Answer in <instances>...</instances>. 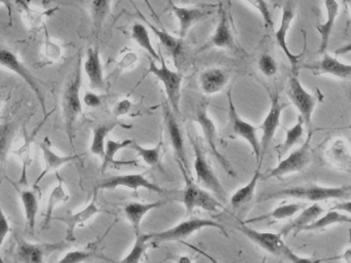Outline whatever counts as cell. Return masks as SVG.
<instances>
[{"mask_svg":"<svg viewBox=\"0 0 351 263\" xmlns=\"http://www.w3.org/2000/svg\"><path fill=\"white\" fill-rule=\"evenodd\" d=\"M228 97V115L230 127L232 132L237 136L247 141L251 146L252 151L255 155L256 161L259 165H261V146H260V140L258 139V127L247 123L245 119H241V115L237 113L234 104H233L231 91L227 93Z\"/></svg>","mask_w":351,"mask_h":263,"instance_id":"cell-12","label":"cell"},{"mask_svg":"<svg viewBox=\"0 0 351 263\" xmlns=\"http://www.w3.org/2000/svg\"><path fill=\"white\" fill-rule=\"evenodd\" d=\"M138 62V56L137 54L134 53V52H127L125 55L121 58V61L119 62L117 66H119L121 69H130V68H133L134 66L137 64Z\"/></svg>","mask_w":351,"mask_h":263,"instance_id":"cell-51","label":"cell"},{"mask_svg":"<svg viewBox=\"0 0 351 263\" xmlns=\"http://www.w3.org/2000/svg\"><path fill=\"white\" fill-rule=\"evenodd\" d=\"M217 229L220 231L223 235L228 237L226 233V229L210 219H199L192 218L189 220L182 221L179 225L171 227V229H166V231H160V233H149L150 241H154V243H167V242H180L188 239L190 236L195 233L196 231H202L204 229Z\"/></svg>","mask_w":351,"mask_h":263,"instance_id":"cell-8","label":"cell"},{"mask_svg":"<svg viewBox=\"0 0 351 263\" xmlns=\"http://www.w3.org/2000/svg\"><path fill=\"white\" fill-rule=\"evenodd\" d=\"M10 233V222H8V217L5 216L1 206H0V249H1L2 245H3L4 240L6 239ZM0 262H3V260H1V256H0Z\"/></svg>","mask_w":351,"mask_h":263,"instance_id":"cell-49","label":"cell"},{"mask_svg":"<svg viewBox=\"0 0 351 263\" xmlns=\"http://www.w3.org/2000/svg\"><path fill=\"white\" fill-rule=\"evenodd\" d=\"M282 198H298V200H306L315 203L327 200H350L351 186L324 187L315 184L295 186V187L285 188L278 192L264 194L260 198V202L268 200H282Z\"/></svg>","mask_w":351,"mask_h":263,"instance_id":"cell-1","label":"cell"},{"mask_svg":"<svg viewBox=\"0 0 351 263\" xmlns=\"http://www.w3.org/2000/svg\"><path fill=\"white\" fill-rule=\"evenodd\" d=\"M166 202L160 201V202L154 203H139L132 202L125 207V215L129 222L133 227L134 233L139 235L141 233V225L144 217L154 209L160 208L164 206Z\"/></svg>","mask_w":351,"mask_h":263,"instance_id":"cell-28","label":"cell"},{"mask_svg":"<svg viewBox=\"0 0 351 263\" xmlns=\"http://www.w3.org/2000/svg\"><path fill=\"white\" fill-rule=\"evenodd\" d=\"M179 163L180 170L183 175L185 186L183 190V204L187 216L191 215L195 209H202L210 213H218L224 206L212 192L196 183L190 176V172Z\"/></svg>","mask_w":351,"mask_h":263,"instance_id":"cell-3","label":"cell"},{"mask_svg":"<svg viewBox=\"0 0 351 263\" xmlns=\"http://www.w3.org/2000/svg\"><path fill=\"white\" fill-rule=\"evenodd\" d=\"M6 179L12 184V186H14L16 192H18L19 196H20L21 203H22L23 210H24L27 229L30 231L31 235H34L37 213H38L39 209V196H41L39 188H34V190H21L10 178H6Z\"/></svg>","mask_w":351,"mask_h":263,"instance_id":"cell-26","label":"cell"},{"mask_svg":"<svg viewBox=\"0 0 351 263\" xmlns=\"http://www.w3.org/2000/svg\"><path fill=\"white\" fill-rule=\"evenodd\" d=\"M165 126H166L167 138L170 141L171 146L174 150L178 163L184 165L189 171L187 155H186L185 145H184L183 133L177 121V115L172 108L164 105ZM190 172V171H189Z\"/></svg>","mask_w":351,"mask_h":263,"instance_id":"cell-18","label":"cell"},{"mask_svg":"<svg viewBox=\"0 0 351 263\" xmlns=\"http://www.w3.org/2000/svg\"><path fill=\"white\" fill-rule=\"evenodd\" d=\"M135 243L133 247L130 250L129 253L121 260L123 263H139L142 262V258L145 256L146 251L149 247L150 237L149 233H140L136 235Z\"/></svg>","mask_w":351,"mask_h":263,"instance_id":"cell-38","label":"cell"},{"mask_svg":"<svg viewBox=\"0 0 351 263\" xmlns=\"http://www.w3.org/2000/svg\"><path fill=\"white\" fill-rule=\"evenodd\" d=\"M134 141L127 139V140L115 141L113 139H107L106 147H105V155L102 159V165H101V171L102 173L106 172L111 165H132L136 163V161H117L115 159V155L117 152L123 150V149L128 148L133 144Z\"/></svg>","mask_w":351,"mask_h":263,"instance_id":"cell-32","label":"cell"},{"mask_svg":"<svg viewBox=\"0 0 351 263\" xmlns=\"http://www.w3.org/2000/svg\"><path fill=\"white\" fill-rule=\"evenodd\" d=\"M307 205L304 203H294V204L282 205V206L278 207V208L272 210L271 212L267 213V214L262 215L260 217H256V218L250 219L247 222H258V221L264 220H285V219L291 218L294 216L297 213L300 212L302 209H304Z\"/></svg>","mask_w":351,"mask_h":263,"instance_id":"cell-35","label":"cell"},{"mask_svg":"<svg viewBox=\"0 0 351 263\" xmlns=\"http://www.w3.org/2000/svg\"><path fill=\"white\" fill-rule=\"evenodd\" d=\"M16 242V260L24 263H40L45 258L51 255L53 252L59 251L65 247L64 242L61 243H29L25 241L18 233H14Z\"/></svg>","mask_w":351,"mask_h":263,"instance_id":"cell-13","label":"cell"},{"mask_svg":"<svg viewBox=\"0 0 351 263\" xmlns=\"http://www.w3.org/2000/svg\"><path fill=\"white\" fill-rule=\"evenodd\" d=\"M261 178V165H259V168L256 170L255 174H254L252 179L250 180L249 183L245 184L243 187L239 188V190L231 196L230 200H229L230 201L231 206L237 209L249 204V203L253 200L254 196H255L258 182L260 181Z\"/></svg>","mask_w":351,"mask_h":263,"instance_id":"cell-33","label":"cell"},{"mask_svg":"<svg viewBox=\"0 0 351 263\" xmlns=\"http://www.w3.org/2000/svg\"><path fill=\"white\" fill-rule=\"evenodd\" d=\"M160 55V65L156 64V61L152 58H149V70L150 73L154 74L165 88L167 98H168L169 105L176 115H180V103L182 99V82H183V76L180 72L174 71L167 66L162 51H158Z\"/></svg>","mask_w":351,"mask_h":263,"instance_id":"cell-6","label":"cell"},{"mask_svg":"<svg viewBox=\"0 0 351 263\" xmlns=\"http://www.w3.org/2000/svg\"><path fill=\"white\" fill-rule=\"evenodd\" d=\"M295 14H296V12H295L294 6L291 3L286 4V5L282 8L280 26H278L276 33H274L276 43H278V47L282 49V51L284 52L286 57L288 58L289 62H290L293 71L294 72L295 70L297 69V67H298L299 59H300L301 56H302V54H300V55H295V54H293L291 49H289L288 41H287V36H288L291 25H292L293 21H294Z\"/></svg>","mask_w":351,"mask_h":263,"instance_id":"cell-21","label":"cell"},{"mask_svg":"<svg viewBox=\"0 0 351 263\" xmlns=\"http://www.w3.org/2000/svg\"><path fill=\"white\" fill-rule=\"evenodd\" d=\"M119 187L128 188V190H134V192H138L142 188V190H146L148 192L160 194V196L170 194V192H167L164 188L160 187V186L147 179L144 174L140 173L111 176V177L103 180L97 188L102 190H114Z\"/></svg>","mask_w":351,"mask_h":263,"instance_id":"cell-11","label":"cell"},{"mask_svg":"<svg viewBox=\"0 0 351 263\" xmlns=\"http://www.w3.org/2000/svg\"><path fill=\"white\" fill-rule=\"evenodd\" d=\"M45 33H47L45 41V59L49 60V62L58 61L62 56V47L58 43L51 41L49 35H47V28H45Z\"/></svg>","mask_w":351,"mask_h":263,"instance_id":"cell-47","label":"cell"},{"mask_svg":"<svg viewBox=\"0 0 351 263\" xmlns=\"http://www.w3.org/2000/svg\"><path fill=\"white\" fill-rule=\"evenodd\" d=\"M14 128L10 124L3 123L0 125V163L5 161L8 153L12 145Z\"/></svg>","mask_w":351,"mask_h":263,"instance_id":"cell-43","label":"cell"},{"mask_svg":"<svg viewBox=\"0 0 351 263\" xmlns=\"http://www.w3.org/2000/svg\"><path fill=\"white\" fill-rule=\"evenodd\" d=\"M326 10H327V19L323 24L317 25V30L321 35V45H319V53L324 54L327 51L329 45L330 37L332 31L335 26L336 19L339 14L340 6L337 0H324Z\"/></svg>","mask_w":351,"mask_h":263,"instance_id":"cell-30","label":"cell"},{"mask_svg":"<svg viewBox=\"0 0 351 263\" xmlns=\"http://www.w3.org/2000/svg\"><path fill=\"white\" fill-rule=\"evenodd\" d=\"M271 103H270L269 111L266 115L261 125L258 127L260 131H262L261 140H260V146H261V163L268 151L272 140L276 136V130L280 126V119L284 109L288 105L285 103H280V97L278 94L271 95Z\"/></svg>","mask_w":351,"mask_h":263,"instance_id":"cell-15","label":"cell"},{"mask_svg":"<svg viewBox=\"0 0 351 263\" xmlns=\"http://www.w3.org/2000/svg\"><path fill=\"white\" fill-rule=\"evenodd\" d=\"M117 124V122H114V123L99 125L93 131V139L92 143H90V150L92 155L100 157L101 161L104 157L107 136L114 129Z\"/></svg>","mask_w":351,"mask_h":263,"instance_id":"cell-36","label":"cell"},{"mask_svg":"<svg viewBox=\"0 0 351 263\" xmlns=\"http://www.w3.org/2000/svg\"><path fill=\"white\" fill-rule=\"evenodd\" d=\"M332 210L341 211L351 215V201H344L342 203H337L332 207Z\"/></svg>","mask_w":351,"mask_h":263,"instance_id":"cell-52","label":"cell"},{"mask_svg":"<svg viewBox=\"0 0 351 263\" xmlns=\"http://www.w3.org/2000/svg\"><path fill=\"white\" fill-rule=\"evenodd\" d=\"M187 1H188V0H187Z\"/></svg>","mask_w":351,"mask_h":263,"instance_id":"cell-60","label":"cell"},{"mask_svg":"<svg viewBox=\"0 0 351 263\" xmlns=\"http://www.w3.org/2000/svg\"><path fill=\"white\" fill-rule=\"evenodd\" d=\"M84 70L88 78L90 90L94 92H101L104 90V70L101 61L100 49L98 47H88Z\"/></svg>","mask_w":351,"mask_h":263,"instance_id":"cell-24","label":"cell"},{"mask_svg":"<svg viewBox=\"0 0 351 263\" xmlns=\"http://www.w3.org/2000/svg\"><path fill=\"white\" fill-rule=\"evenodd\" d=\"M57 177V185L53 188L51 194H49V198H47V210L45 213V222H43V229H49L51 221L53 220V213L55 211L56 207L62 203H66L69 201V194L66 192L65 187H64L63 178L60 176L59 173H56Z\"/></svg>","mask_w":351,"mask_h":263,"instance_id":"cell-31","label":"cell"},{"mask_svg":"<svg viewBox=\"0 0 351 263\" xmlns=\"http://www.w3.org/2000/svg\"><path fill=\"white\" fill-rule=\"evenodd\" d=\"M286 92L292 104L300 113V117L304 121L305 126L311 129L313 126V111H315V105L319 99L303 88L300 80L295 73L289 80Z\"/></svg>","mask_w":351,"mask_h":263,"instance_id":"cell-10","label":"cell"},{"mask_svg":"<svg viewBox=\"0 0 351 263\" xmlns=\"http://www.w3.org/2000/svg\"><path fill=\"white\" fill-rule=\"evenodd\" d=\"M95 255V250H74L66 253L60 262L76 263L86 262Z\"/></svg>","mask_w":351,"mask_h":263,"instance_id":"cell-46","label":"cell"},{"mask_svg":"<svg viewBox=\"0 0 351 263\" xmlns=\"http://www.w3.org/2000/svg\"><path fill=\"white\" fill-rule=\"evenodd\" d=\"M0 4L5 6L6 10H8V18H10V24L12 23V0H0Z\"/></svg>","mask_w":351,"mask_h":263,"instance_id":"cell-54","label":"cell"},{"mask_svg":"<svg viewBox=\"0 0 351 263\" xmlns=\"http://www.w3.org/2000/svg\"><path fill=\"white\" fill-rule=\"evenodd\" d=\"M229 76L221 68H208L200 73L199 87L206 95H214L221 92L226 87Z\"/></svg>","mask_w":351,"mask_h":263,"instance_id":"cell-27","label":"cell"},{"mask_svg":"<svg viewBox=\"0 0 351 263\" xmlns=\"http://www.w3.org/2000/svg\"><path fill=\"white\" fill-rule=\"evenodd\" d=\"M188 136H189L190 144H191L194 152L193 169L194 173H195L196 183L212 192L221 202H226V192L219 180L218 176L215 173L210 159L206 157L204 147L197 140L192 138L191 135L189 134Z\"/></svg>","mask_w":351,"mask_h":263,"instance_id":"cell-4","label":"cell"},{"mask_svg":"<svg viewBox=\"0 0 351 263\" xmlns=\"http://www.w3.org/2000/svg\"><path fill=\"white\" fill-rule=\"evenodd\" d=\"M39 147H40L41 152H43V161H45V169L43 170V172H41L40 175L37 177V179L35 180L34 184H33V187L34 188H39V183L45 179V176L49 175L51 172L57 171L62 165H66V163H70V161H75V159H77L78 157H80V155H58V153L55 152L53 148H51V142L49 137H45V138L41 141Z\"/></svg>","mask_w":351,"mask_h":263,"instance_id":"cell-22","label":"cell"},{"mask_svg":"<svg viewBox=\"0 0 351 263\" xmlns=\"http://www.w3.org/2000/svg\"><path fill=\"white\" fill-rule=\"evenodd\" d=\"M169 2L173 1V0H168Z\"/></svg>","mask_w":351,"mask_h":263,"instance_id":"cell-57","label":"cell"},{"mask_svg":"<svg viewBox=\"0 0 351 263\" xmlns=\"http://www.w3.org/2000/svg\"><path fill=\"white\" fill-rule=\"evenodd\" d=\"M53 113V111H49L47 115L43 117V121L32 130V132L29 133L27 131L26 128H24V139H23V144L19 147L16 150H12L16 157H19L21 161V175L19 178L18 184L20 185H26L28 184V176H27V172H28L29 167H30L31 163H32V159H31V151H32L33 143H34L35 138H36L37 134L43 128V124L47 122L49 119V115Z\"/></svg>","mask_w":351,"mask_h":263,"instance_id":"cell-19","label":"cell"},{"mask_svg":"<svg viewBox=\"0 0 351 263\" xmlns=\"http://www.w3.org/2000/svg\"><path fill=\"white\" fill-rule=\"evenodd\" d=\"M0 105H1V103H0Z\"/></svg>","mask_w":351,"mask_h":263,"instance_id":"cell-58","label":"cell"},{"mask_svg":"<svg viewBox=\"0 0 351 263\" xmlns=\"http://www.w3.org/2000/svg\"><path fill=\"white\" fill-rule=\"evenodd\" d=\"M237 229L247 238L250 241L259 246L261 249L276 258H282V260H289L294 263L311 262L313 260L307 258H300L295 254L289 246L285 243L284 237L280 233H263L258 231L256 229H251L247 225L241 223L237 227Z\"/></svg>","mask_w":351,"mask_h":263,"instance_id":"cell-5","label":"cell"},{"mask_svg":"<svg viewBox=\"0 0 351 263\" xmlns=\"http://www.w3.org/2000/svg\"><path fill=\"white\" fill-rule=\"evenodd\" d=\"M132 108H133V102L129 98L121 99L113 106V117L117 119L125 117L131 113Z\"/></svg>","mask_w":351,"mask_h":263,"instance_id":"cell-48","label":"cell"},{"mask_svg":"<svg viewBox=\"0 0 351 263\" xmlns=\"http://www.w3.org/2000/svg\"><path fill=\"white\" fill-rule=\"evenodd\" d=\"M82 88V59L78 60L77 65L71 78L66 84L62 95V115L66 133L71 147H74V129L78 117L82 115V101L80 99Z\"/></svg>","mask_w":351,"mask_h":263,"instance_id":"cell-2","label":"cell"},{"mask_svg":"<svg viewBox=\"0 0 351 263\" xmlns=\"http://www.w3.org/2000/svg\"><path fill=\"white\" fill-rule=\"evenodd\" d=\"M174 260L179 263H190L193 262V258L188 255H178Z\"/></svg>","mask_w":351,"mask_h":263,"instance_id":"cell-56","label":"cell"},{"mask_svg":"<svg viewBox=\"0 0 351 263\" xmlns=\"http://www.w3.org/2000/svg\"><path fill=\"white\" fill-rule=\"evenodd\" d=\"M134 6H135L140 18L152 29V32L154 33L156 38L160 41V45L168 52L170 57L174 60L175 66H178L184 53L183 38H181V37H176L174 35L171 34L170 32L166 30L165 27L158 28V27L154 26V25L152 24V23L145 18V16L140 12L139 8H137L135 4H134Z\"/></svg>","mask_w":351,"mask_h":263,"instance_id":"cell-23","label":"cell"},{"mask_svg":"<svg viewBox=\"0 0 351 263\" xmlns=\"http://www.w3.org/2000/svg\"><path fill=\"white\" fill-rule=\"evenodd\" d=\"M351 53V43H348V45H343V47H339V49H336L334 52L336 56H343L348 55V54Z\"/></svg>","mask_w":351,"mask_h":263,"instance_id":"cell-53","label":"cell"},{"mask_svg":"<svg viewBox=\"0 0 351 263\" xmlns=\"http://www.w3.org/2000/svg\"><path fill=\"white\" fill-rule=\"evenodd\" d=\"M258 68L266 78H272L278 73V63L269 54H263L258 61Z\"/></svg>","mask_w":351,"mask_h":263,"instance_id":"cell-44","label":"cell"},{"mask_svg":"<svg viewBox=\"0 0 351 263\" xmlns=\"http://www.w3.org/2000/svg\"><path fill=\"white\" fill-rule=\"evenodd\" d=\"M304 69L311 70L315 76H332L338 78H351V65L342 63L337 58L325 54L321 61L303 66Z\"/></svg>","mask_w":351,"mask_h":263,"instance_id":"cell-25","label":"cell"},{"mask_svg":"<svg viewBox=\"0 0 351 263\" xmlns=\"http://www.w3.org/2000/svg\"><path fill=\"white\" fill-rule=\"evenodd\" d=\"M247 2L252 8H255L263 19L266 27H274V23L272 20L271 12H270L269 5L266 0H243Z\"/></svg>","mask_w":351,"mask_h":263,"instance_id":"cell-45","label":"cell"},{"mask_svg":"<svg viewBox=\"0 0 351 263\" xmlns=\"http://www.w3.org/2000/svg\"><path fill=\"white\" fill-rule=\"evenodd\" d=\"M325 213V210L319 206V204L311 205L309 207H305L300 211V214L296 218L291 220L284 229L280 231V235L286 238L290 235L292 231H301L306 227L307 225H311L313 221L317 220L319 217Z\"/></svg>","mask_w":351,"mask_h":263,"instance_id":"cell-29","label":"cell"},{"mask_svg":"<svg viewBox=\"0 0 351 263\" xmlns=\"http://www.w3.org/2000/svg\"><path fill=\"white\" fill-rule=\"evenodd\" d=\"M19 2H20L21 8L25 12V16H26L27 20H28L29 26H30L32 30L39 29L41 25H45V21L43 20L53 14L56 10V8H53V10L40 12V10H35V8H31L30 5L24 0H20Z\"/></svg>","mask_w":351,"mask_h":263,"instance_id":"cell-42","label":"cell"},{"mask_svg":"<svg viewBox=\"0 0 351 263\" xmlns=\"http://www.w3.org/2000/svg\"><path fill=\"white\" fill-rule=\"evenodd\" d=\"M82 103L88 108L95 109L102 105V100H101V97L96 94L94 91H88V92L84 93V97H82Z\"/></svg>","mask_w":351,"mask_h":263,"instance_id":"cell-50","label":"cell"},{"mask_svg":"<svg viewBox=\"0 0 351 263\" xmlns=\"http://www.w3.org/2000/svg\"><path fill=\"white\" fill-rule=\"evenodd\" d=\"M132 38L135 43L149 55L150 58L160 62V55L156 47L152 45V37H150L149 31L145 24L142 23H136L132 27Z\"/></svg>","mask_w":351,"mask_h":263,"instance_id":"cell-34","label":"cell"},{"mask_svg":"<svg viewBox=\"0 0 351 263\" xmlns=\"http://www.w3.org/2000/svg\"><path fill=\"white\" fill-rule=\"evenodd\" d=\"M0 66L10 70L14 73L18 74L27 84L30 87L31 90L34 92L35 96L38 99L43 108V115H47V106H45V97L41 93L40 88L37 84L36 78L31 73L30 70L20 61L18 56L8 49L0 47Z\"/></svg>","mask_w":351,"mask_h":263,"instance_id":"cell-14","label":"cell"},{"mask_svg":"<svg viewBox=\"0 0 351 263\" xmlns=\"http://www.w3.org/2000/svg\"><path fill=\"white\" fill-rule=\"evenodd\" d=\"M311 136H313V133L311 131L306 141L298 149L293 151L286 159L280 161L276 168L268 172L267 175L264 177L262 176L261 179L282 178L284 176L302 171L305 167H307L311 161Z\"/></svg>","mask_w":351,"mask_h":263,"instance_id":"cell-9","label":"cell"},{"mask_svg":"<svg viewBox=\"0 0 351 263\" xmlns=\"http://www.w3.org/2000/svg\"><path fill=\"white\" fill-rule=\"evenodd\" d=\"M171 10L174 12L176 18L179 21V37L184 39L187 35L188 31L197 24L200 21L212 14V10H208L210 6H179L174 2H169Z\"/></svg>","mask_w":351,"mask_h":263,"instance_id":"cell-20","label":"cell"},{"mask_svg":"<svg viewBox=\"0 0 351 263\" xmlns=\"http://www.w3.org/2000/svg\"><path fill=\"white\" fill-rule=\"evenodd\" d=\"M144 2H145V4L146 5H147V8H149L150 12H152V16H154V18L156 19V20L158 21V23H160V27H164L162 21H160V19L158 18V14H156V10H154L152 2H150L149 0H144Z\"/></svg>","mask_w":351,"mask_h":263,"instance_id":"cell-55","label":"cell"},{"mask_svg":"<svg viewBox=\"0 0 351 263\" xmlns=\"http://www.w3.org/2000/svg\"><path fill=\"white\" fill-rule=\"evenodd\" d=\"M97 196H98V188H96V190H95L92 201L88 203L86 208L78 211V212L68 211L65 216L63 217H55V218L53 217V220H59L65 223L66 227H67V231H66V241H75L74 231H75L76 227H82V225H86L88 221H90L93 217L102 212V210H101L98 205H97Z\"/></svg>","mask_w":351,"mask_h":263,"instance_id":"cell-16","label":"cell"},{"mask_svg":"<svg viewBox=\"0 0 351 263\" xmlns=\"http://www.w3.org/2000/svg\"><path fill=\"white\" fill-rule=\"evenodd\" d=\"M131 146L135 149L137 155L143 159L144 163L149 165V167H156V165H158V163H160V159H162V142L158 143L156 146L152 147V148L142 146V145L138 144V143L136 142H133Z\"/></svg>","mask_w":351,"mask_h":263,"instance_id":"cell-41","label":"cell"},{"mask_svg":"<svg viewBox=\"0 0 351 263\" xmlns=\"http://www.w3.org/2000/svg\"><path fill=\"white\" fill-rule=\"evenodd\" d=\"M208 103L206 99L199 101L195 109L193 121L199 126L204 135V140L210 148L213 157H216L217 161L220 163L221 167L225 170L227 174L231 177H237L234 169L227 161L226 157L221 153L218 149V133H217L216 124L213 121L208 113Z\"/></svg>","mask_w":351,"mask_h":263,"instance_id":"cell-7","label":"cell"},{"mask_svg":"<svg viewBox=\"0 0 351 263\" xmlns=\"http://www.w3.org/2000/svg\"><path fill=\"white\" fill-rule=\"evenodd\" d=\"M112 0H90V16L97 30L102 28L106 19L111 12Z\"/></svg>","mask_w":351,"mask_h":263,"instance_id":"cell-40","label":"cell"},{"mask_svg":"<svg viewBox=\"0 0 351 263\" xmlns=\"http://www.w3.org/2000/svg\"><path fill=\"white\" fill-rule=\"evenodd\" d=\"M304 121L299 115L298 122H297L296 125L291 128V129L287 130L286 139H285L284 143L280 147H278V155L280 157L286 155L292 147L301 142L303 134H304Z\"/></svg>","mask_w":351,"mask_h":263,"instance_id":"cell-39","label":"cell"},{"mask_svg":"<svg viewBox=\"0 0 351 263\" xmlns=\"http://www.w3.org/2000/svg\"><path fill=\"white\" fill-rule=\"evenodd\" d=\"M340 223H351V217L342 214L341 211L330 209L324 216L319 217L311 225L304 227L303 231H322V229H327L331 225H340Z\"/></svg>","mask_w":351,"mask_h":263,"instance_id":"cell-37","label":"cell"},{"mask_svg":"<svg viewBox=\"0 0 351 263\" xmlns=\"http://www.w3.org/2000/svg\"><path fill=\"white\" fill-rule=\"evenodd\" d=\"M350 8H351V4H350Z\"/></svg>","mask_w":351,"mask_h":263,"instance_id":"cell-59","label":"cell"},{"mask_svg":"<svg viewBox=\"0 0 351 263\" xmlns=\"http://www.w3.org/2000/svg\"><path fill=\"white\" fill-rule=\"evenodd\" d=\"M212 47L229 49V51L232 52L237 51L230 20H229L226 10L222 8V5L219 8V19L216 29L210 36V41L200 49V52L206 51V49H212Z\"/></svg>","mask_w":351,"mask_h":263,"instance_id":"cell-17","label":"cell"}]
</instances>
